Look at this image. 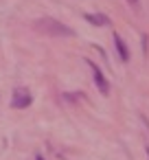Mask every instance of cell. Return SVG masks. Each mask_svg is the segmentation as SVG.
<instances>
[{
    "mask_svg": "<svg viewBox=\"0 0 149 160\" xmlns=\"http://www.w3.org/2000/svg\"><path fill=\"white\" fill-rule=\"evenodd\" d=\"M35 29L42 31V33H46V35H53V38H72V35H75V31H72L70 27H66L64 22L53 20V18H42V20H37V22H35Z\"/></svg>",
    "mask_w": 149,
    "mask_h": 160,
    "instance_id": "6da1fadb",
    "label": "cell"
},
{
    "mask_svg": "<svg viewBox=\"0 0 149 160\" xmlns=\"http://www.w3.org/2000/svg\"><path fill=\"white\" fill-rule=\"evenodd\" d=\"M31 101H33V97H31V92L27 88H16L13 90V99H11V108L24 110V108L31 105Z\"/></svg>",
    "mask_w": 149,
    "mask_h": 160,
    "instance_id": "7a4b0ae2",
    "label": "cell"
},
{
    "mask_svg": "<svg viewBox=\"0 0 149 160\" xmlns=\"http://www.w3.org/2000/svg\"><path fill=\"white\" fill-rule=\"evenodd\" d=\"M88 64H90V68H92V72H94V77H92V79H94V86H97V90H99L103 97H107V94H110V83H107V79L103 77V72L99 70V66H97L92 59H88Z\"/></svg>",
    "mask_w": 149,
    "mask_h": 160,
    "instance_id": "3957f363",
    "label": "cell"
},
{
    "mask_svg": "<svg viewBox=\"0 0 149 160\" xmlns=\"http://www.w3.org/2000/svg\"><path fill=\"white\" fill-rule=\"evenodd\" d=\"M86 20L94 27H107L110 24V18L103 16V13H86Z\"/></svg>",
    "mask_w": 149,
    "mask_h": 160,
    "instance_id": "277c9868",
    "label": "cell"
},
{
    "mask_svg": "<svg viewBox=\"0 0 149 160\" xmlns=\"http://www.w3.org/2000/svg\"><path fill=\"white\" fill-rule=\"evenodd\" d=\"M114 44H116V51H118L121 62H129V51H127V44L123 42L121 35H114Z\"/></svg>",
    "mask_w": 149,
    "mask_h": 160,
    "instance_id": "5b68a950",
    "label": "cell"
},
{
    "mask_svg": "<svg viewBox=\"0 0 149 160\" xmlns=\"http://www.w3.org/2000/svg\"><path fill=\"white\" fill-rule=\"evenodd\" d=\"M127 2H132V5H136V2H138V0H127Z\"/></svg>",
    "mask_w": 149,
    "mask_h": 160,
    "instance_id": "8992f818",
    "label": "cell"
},
{
    "mask_svg": "<svg viewBox=\"0 0 149 160\" xmlns=\"http://www.w3.org/2000/svg\"><path fill=\"white\" fill-rule=\"evenodd\" d=\"M37 160H44V158H42V156H37Z\"/></svg>",
    "mask_w": 149,
    "mask_h": 160,
    "instance_id": "52a82bcc",
    "label": "cell"
}]
</instances>
